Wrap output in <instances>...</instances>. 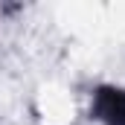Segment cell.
Masks as SVG:
<instances>
[{
	"mask_svg": "<svg viewBox=\"0 0 125 125\" xmlns=\"http://www.w3.org/2000/svg\"><path fill=\"white\" fill-rule=\"evenodd\" d=\"M93 114L105 125H125V90L99 87L93 96Z\"/></svg>",
	"mask_w": 125,
	"mask_h": 125,
	"instance_id": "6da1fadb",
	"label": "cell"
}]
</instances>
